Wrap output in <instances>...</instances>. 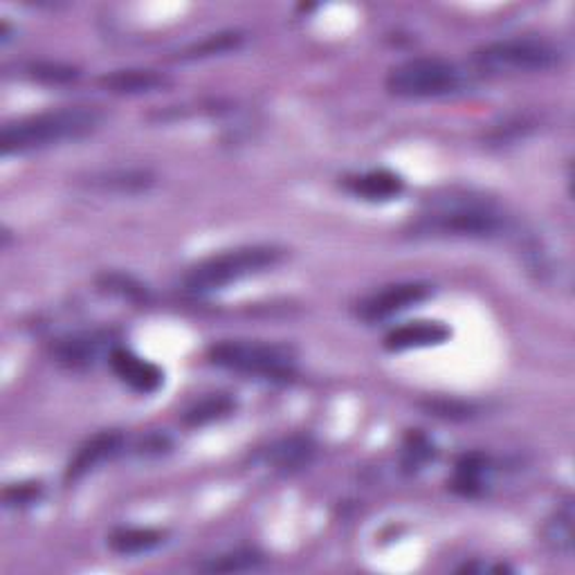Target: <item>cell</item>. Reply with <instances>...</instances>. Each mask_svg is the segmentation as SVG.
<instances>
[{
	"mask_svg": "<svg viewBox=\"0 0 575 575\" xmlns=\"http://www.w3.org/2000/svg\"><path fill=\"white\" fill-rule=\"evenodd\" d=\"M101 113L93 106H70L12 122L0 133V154L21 156L57 147L93 135L101 126Z\"/></svg>",
	"mask_w": 575,
	"mask_h": 575,
	"instance_id": "obj_1",
	"label": "cell"
},
{
	"mask_svg": "<svg viewBox=\"0 0 575 575\" xmlns=\"http://www.w3.org/2000/svg\"><path fill=\"white\" fill-rule=\"evenodd\" d=\"M509 216L488 200L450 198L431 205L412 225L414 236L492 238L506 232Z\"/></svg>",
	"mask_w": 575,
	"mask_h": 575,
	"instance_id": "obj_2",
	"label": "cell"
},
{
	"mask_svg": "<svg viewBox=\"0 0 575 575\" xmlns=\"http://www.w3.org/2000/svg\"><path fill=\"white\" fill-rule=\"evenodd\" d=\"M281 259L283 249L277 245H245L228 249L223 255H213L194 266L183 279V288L189 295L219 293L241 279L261 274L279 266Z\"/></svg>",
	"mask_w": 575,
	"mask_h": 575,
	"instance_id": "obj_3",
	"label": "cell"
},
{
	"mask_svg": "<svg viewBox=\"0 0 575 575\" xmlns=\"http://www.w3.org/2000/svg\"><path fill=\"white\" fill-rule=\"evenodd\" d=\"M207 357L221 369L266 380H291L295 376V353L283 344L225 340L213 344Z\"/></svg>",
	"mask_w": 575,
	"mask_h": 575,
	"instance_id": "obj_4",
	"label": "cell"
},
{
	"mask_svg": "<svg viewBox=\"0 0 575 575\" xmlns=\"http://www.w3.org/2000/svg\"><path fill=\"white\" fill-rule=\"evenodd\" d=\"M465 86V72L441 57H416L391 68L387 90L405 99L454 95Z\"/></svg>",
	"mask_w": 575,
	"mask_h": 575,
	"instance_id": "obj_5",
	"label": "cell"
},
{
	"mask_svg": "<svg viewBox=\"0 0 575 575\" xmlns=\"http://www.w3.org/2000/svg\"><path fill=\"white\" fill-rule=\"evenodd\" d=\"M475 65L490 75L511 72H545L562 63V52L549 41L539 39H503L484 46L473 57Z\"/></svg>",
	"mask_w": 575,
	"mask_h": 575,
	"instance_id": "obj_6",
	"label": "cell"
},
{
	"mask_svg": "<svg viewBox=\"0 0 575 575\" xmlns=\"http://www.w3.org/2000/svg\"><path fill=\"white\" fill-rule=\"evenodd\" d=\"M115 346L118 344L113 342V333L84 331L59 340L54 346V359L65 369L82 371L95 367L101 357H111Z\"/></svg>",
	"mask_w": 575,
	"mask_h": 575,
	"instance_id": "obj_7",
	"label": "cell"
},
{
	"mask_svg": "<svg viewBox=\"0 0 575 575\" xmlns=\"http://www.w3.org/2000/svg\"><path fill=\"white\" fill-rule=\"evenodd\" d=\"M431 295V288L427 283H395L387 285L384 291L374 293L363 304L357 306L359 319L365 321H382L393 315H399Z\"/></svg>",
	"mask_w": 575,
	"mask_h": 575,
	"instance_id": "obj_8",
	"label": "cell"
},
{
	"mask_svg": "<svg viewBox=\"0 0 575 575\" xmlns=\"http://www.w3.org/2000/svg\"><path fill=\"white\" fill-rule=\"evenodd\" d=\"M108 365H111L113 374L126 387H131L137 393H156L164 382V374L158 365L149 363V359H144L122 346L113 348L111 357H108Z\"/></svg>",
	"mask_w": 575,
	"mask_h": 575,
	"instance_id": "obj_9",
	"label": "cell"
},
{
	"mask_svg": "<svg viewBox=\"0 0 575 575\" xmlns=\"http://www.w3.org/2000/svg\"><path fill=\"white\" fill-rule=\"evenodd\" d=\"M124 445V437L120 431H101V435L93 437L90 441H86L79 452L72 456V461L65 467V481L68 484H75L79 479H84L88 473H93L97 465H101L103 461L113 458L115 454H120Z\"/></svg>",
	"mask_w": 575,
	"mask_h": 575,
	"instance_id": "obj_10",
	"label": "cell"
},
{
	"mask_svg": "<svg viewBox=\"0 0 575 575\" xmlns=\"http://www.w3.org/2000/svg\"><path fill=\"white\" fill-rule=\"evenodd\" d=\"M99 86L113 95H151L167 90L171 86V79L158 70L126 68L106 72L103 77H99Z\"/></svg>",
	"mask_w": 575,
	"mask_h": 575,
	"instance_id": "obj_11",
	"label": "cell"
},
{
	"mask_svg": "<svg viewBox=\"0 0 575 575\" xmlns=\"http://www.w3.org/2000/svg\"><path fill=\"white\" fill-rule=\"evenodd\" d=\"M452 338V329L443 321H409L393 329L384 338V348L391 353H401L409 348H427L445 344Z\"/></svg>",
	"mask_w": 575,
	"mask_h": 575,
	"instance_id": "obj_12",
	"label": "cell"
},
{
	"mask_svg": "<svg viewBox=\"0 0 575 575\" xmlns=\"http://www.w3.org/2000/svg\"><path fill=\"white\" fill-rule=\"evenodd\" d=\"M86 187L103 194H142L156 185V175L149 169H111L90 173L86 178Z\"/></svg>",
	"mask_w": 575,
	"mask_h": 575,
	"instance_id": "obj_13",
	"label": "cell"
},
{
	"mask_svg": "<svg viewBox=\"0 0 575 575\" xmlns=\"http://www.w3.org/2000/svg\"><path fill=\"white\" fill-rule=\"evenodd\" d=\"M317 445L310 437H288L264 452L266 463L277 473L293 475L308 467L315 458Z\"/></svg>",
	"mask_w": 575,
	"mask_h": 575,
	"instance_id": "obj_14",
	"label": "cell"
},
{
	"mask_svg": "<svg viewBox=\"0 0 575 575\" xmlns=\"http://www.w3.org/2000/svg\"><path fill=\"white\" fill-rule=\"evenodd\" d=\"M348 189L365 200L384 203L399 198L405 192V183L399 173H393L389 169H376L348 180Z\"/></svg>",
	"mask_w": 575,
	"mask_h": 575,
	"instance_id": "obj_15",
	"label": "cell"
},
{
	"mask_svg": "<svg viewBox=\"0 0 575 575\" xmlns=\"http://www.w3.org/2000/svg\"><path fill=\"white\" fill-rule=\"evenodd\" d=\"M164 542V533L158 528H118L108 537V547L120 555H139L158 549Z\"/></svg>",
	"mask_w": 575,
	"mask_h": 575,
	"instance_id": "obj_16",
	"label": "cell"
},
{
	"mask_svg": "<svg viewBox=\"0 0 575 575\" xmlns=\"http://www.w3.org/2000/svg\"><path fill=\"white\" fill-rule=\"evenodd\" d=\"M488 473H490V458L488 456H484L479 452L465 454L456 463L452 490H456L458 494H465V497H475L484 490Z\"/></svg>",
	"mask_w": 575,
	"mask_h": 575,
	"instance_id": "obj_17",
	"label": "cell"
},
{
	"mask_svg": "<svg viewBox=\"0 0 575 575\" xmlns=\"http://www.w3.org/2000/svg\"><path fill=\"white\" fill-rule=\"evenodd\" d=\"M97 285L101 293L120 297L129 304H149L151 299L149 288L126 272H103L97 279Z\"/></svg>",
	"mask_w": 575,
	"mask_h": 575,
	"instance_id": "obj_18",
	"label": "cell"
},
{
	"mask_svg": "<svg viewBox=\"0 0 575 575\" xmlns=\"http://www.w3.org/2000/svg\"><path fill=\"white\" fill-rule=\"evenodd\" d=\"M236 409V403L232 395L228 393H211L207 395V399L198 401L196 405H192L185 416H183V423L187 427H203V425H209V423H216L221 418H228L230 414H234Z\"/></svg>",
	"mask_w": 575,
	"mask_h": 575,
	"instance_id": "obj_19",
	"label": "cell"
},
{
	"mask_svg": "<svg viewBox=\"0 0 575 575\" xmlns=\"http://www.w3.org/2000/svg\"><path fill=\"white\" fill-rule=\"evenodd\" d=\"M243 44V34L241 32H219L211 34L200 44H194L185 48L183 52H178V61H196V59H209V57H219L238 50Z\"/></svg>",
	"mask_w": 575,
	"mask_h": 575,
	"instance_id": "obj_20",
	"label": "cell"
},
{
	"mask_svg": "<svg viewBox=\"0 0 575 575\" xmlns=\"http://www.w3.org/2000/svg\"><path fill=\"white\" fill-rule=\"evenodd\" d=\"M573 503L566 501L562 509H558V513L549 519L547 528H545V537H547V545L560 553L571 558L573 555Z\"/></svg>",
	"mask_w": 575,
	"mask_h": 575,
	"instance_id": "obj_21",
	"label": "cell"
},
{
	"mask_svg": "<svg viewBox=\"0 0 575 575\" xmlns=\"http://www.w3.org/2000/svg\"><path fill=\"white\" fill-rule=\"evenodd\" d=\"M27 75L39 84L65 86V84L77 82L82 72L79 68L70 65V63H61V61H36V63H29Z\"/></svg>",
	"mask_w": 575,
	"mask_h": 575,
	"instance_id": "obj_22",
	"label": "cell"
},
{
	"mask_svg": "<svg viewBox=\"0 0 575 575\" xmlns=\"http://www.w3.org/2000/svg\"><path fill=\"white\" fill-rule=\"evenodd\" d=\"M261 562H264V555L259 551L241 549L234 553L213 558L211 562L203 564L200 571H207V573H243V571H252V568L261 566Z\"/></svg>",
	"mask_w": 575,
	"mask_h": 575,
	"instance_id": "obj_23",
	"label": "cell"
},
{
	"mask_svg": "<svg viewBox=\"0 0 575 575\" xmlns=\"http://www.w3.org/2000/svg\"><path fill=\"white\" fill-rule=\"evenodd\" d=\"M423 409L429 416L445 418V420H467V418H475L477 416V407L473 403L448 401V399L427 401V403H423Z\"/></svg>",
	"mask_w": 575,
	"mask_h": 575,
	"instance_id": "obj_24",
	"label": "cell"
},
{
	"mask_svg": "<svg viewBox=\"0 0 575 575\" xmlns=\"http://www.w3.org/2000/svg\"><path fill=\"white\" fill-rule=\"evenodd\" d=\"M431 456H435V448L420 435H412L405 443V467L407 470H420Z\"/></svg>",
	"mask_w": 575,
	"mask_h": 575,
	"instance_id": "obj_25",
	"label": "cell"
},
{
	"mask_svg": "<svg viewBox=\"0 0 575 575\" xmlns=\"http://www.w3.org/2000/svg\"><path fill=\"white\" fill-rule=\"evenodd\" d=\"M39 484H16V486H8L3 490V501L8 509H19V506H27V503H34L39 499Z\"/></svg>",
	"mask_w": 575,
	"mask_h": 575,
	"instance_id": "obj_26",
	"label": "cell"
}]
</instances>
